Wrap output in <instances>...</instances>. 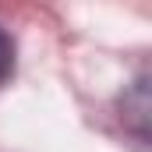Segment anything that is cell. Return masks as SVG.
<instances>
[{"mask_svg": "<svg viewBox=\"0 0 152 152\" xmlns=\"http://www.w3.org/2000/svg\"><path fill=\"white\" fill-rule=\"evenodd\" d=\"M11 71H14V42H11V36L0 28V85L11 78Z\"/></svg>", "mask_w": 152, "mask_h": 152, "instance_id": "1", "label": "cell"}]
</instances>
